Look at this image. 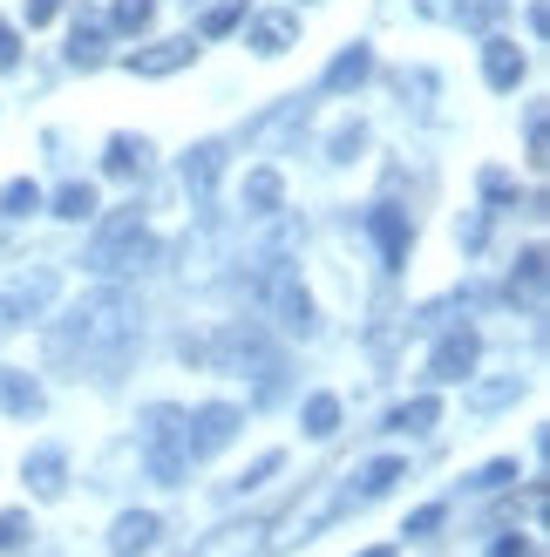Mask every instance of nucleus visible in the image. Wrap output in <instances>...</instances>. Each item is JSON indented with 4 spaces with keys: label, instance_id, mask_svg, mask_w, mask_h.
Here are the masks:
<instances>
[{
    "label": "nucleus",
    "instance_id": "f257e3e1",
    "mask_svg": "<svg viewBox=\"0 0 550 557\" xmlns=\"http://www.w3.org/2000/svg\"><path fill=\"white\" fill-rule=\"evenodd\" d=\"M136 333H143V306H136V293L102 286V293H89L82 306H68V313L48 326V360L68 368L75 381L82 374L116 381L129 347H136Z\"/></svg>",
    "mask_w": 550,
    "mask_h": 557
},
{
    "label": "nucleus",
    "instance_id": "f03ea898",
    "mask_svg": "<svg viewBox=\"0 0 550 557\" xmlns=\"http://www.w3.org/2000/svg\"><path fill=\"white\" fill-rule=\"evenodd\" d=\"M150 259H157V238L143 232V218H136V211H116V218L96 232V245H89V259H82V265L102 272V278H123V272H143Z\"/></svg>",
    "mask_w": 550,
    "mask_h": 557
},
{
    "label": "nucleus",
    "instance_id": "7ed1b4c3",
    "mask_svg": "<svg viewBox=\"0 0 550 557\" xmlns=\"http://www.w3.org/2000/svg\"><path fill=\"white\" fill-rule=\"evenodd\" d=\"M238 429H245V414H238L232 401H204V408H184L177 442H184L190 462H204V456H217V449H232Z\"/></svg>",
    "mask_w": 550,
    "mask_h": 557
},
{
    "label": "nucleus",
    "instance_id": "20e7f679",
    "mask_svg": "<svg viewBox=\"0 0 550 557\" xmlns=\"http://www.w3.org/2000/svg\"><path fill=\"white\" fill-rule=\"evenodd\" d=\"M198 360H217L225 374L259 368V374H265V395H272V374H279V360H272V347H265L259 326H225L217 341H198Z\"/></svg>",
    "mask_w": 550,
    "mask_h": 557
},
{
    "label": "nucleus",
    "instance_id": "39448f33",
    "mask_svg": "<svg viewBox=\"0 0 550 557\" xmlns=\"http://www.w3.org/2000/svg\"><path fill=\"white\" fill-rule=\"evenodd\" d=\"M476 354H483V341H476L470 326L442 333V341H435V354H428V381H470V374H476Z\"/></svg>",
    "mask_w": 550,
    "mask_h": 557
},
{
    "label": "nucleus",
    "instance_id": "423d86ee",
    "mask_svg": "<svg viewBox=\"0 0 550 557\" xmlns=\"http://www.w3.org/2000/svg\"><path fill=\"white\" fill-rule=\"evenodd\" d=\"M401 476H408V462H401V456H380V462H367L361 476H347V483H340V510H367L374 496H388Z\"/></svg>",
    "mask_w": 550,
    "mask_h": 557
},
{
    "label": "nucleus",
    "instance_id": "0eeeda50",
    "mask_svg": "<svg viewBox=\"0 0 550 557\" xmlns=\"http://www.w3.org/2000/svg\"><path fill=\"white\" fill-rule=\"evenodd\" d=\"M272 313H279V326H286V333H299V341H313V333H320V320H313V293L299 286L292 272L272 278Z\"/></svg>",
    "mask_w": 550,
    "mask_h": 557
},
{
    "label": "nucleus",
    "instance_id": "6e6552de",
    "mask_svg": "<svg viewBox=\"0 0 550 557\" xmlns=\"http://www.w3.org/2000/svg\"><path fill=\"white\" fill-rule=\"evenodd\" d=\"M198 62V35H171V41H157V48H136L129 54V75H177V69H190Z\"/></svg>",
    "mask_w": 550,
    "mask_h": 557
},
{
    "label": "nucleus",
    "instance_id": "1a4fd4ad",
    "mask_svg": "<svg viewBox=\"0 0 550 557\" xmlns=\"http://www.w3.org/2000/svg\"><path fill=\"white\" fill-rule=\"evenodd\" d=\"M157 537H163V517L157 510H123L116 523H109V557H143Z\"/></svg>",
    "mask_w": 550,
    "mask_h": 557
},
{
    "label": "nucleus",
    "instance_id": "9d476101",
    "mask_svg": "<svg viewBox=\"0 0 550 557\" xmlns=\"http://www.w3.org/2000/svg\"><path fill=\"white\" fill-rule=\"evenodd\" d=\"M367 232L380 238V259H388V272H401V265H408V245H415V225H408L395 205H374V211H367Z\"/></svg>",
    "mask_w": 550,
    "mask_h": 557
},
{
    "label": "nucleus",
    "instance_id": "9b49d317",
    "mask_svg": "<svg viewBox=\"0 0 550 557\" xmlns=\"http://www.w3.org/2000/svg\"><path fill=\"white\" fill-rule=\"evenodd\" d=\"M265 550V523L259 517H245V523H225V531H211L190 557H259Z\"/></svg>",
    "mask_w": 550,
    "mask_h": 557
},
{
    "label": "nucleus",
    "instance_id": "f8f14e48",
    "mask_svg": "<svg viewBox=\"0 0 550 557\" xmlns=\"http://www.w3.org/2000/svg\"><path fill=\"white\" fill-rule=\"evenodd\" d=\"M21 476H27V490H35V496H48V504H54V496L68 490V456L48 442V449H35V456H27V469H21Z\"/></svg>",
    "mask_w": 550,
    "mask_h": 557
},
{
    "label": "nucleus",
    "instance_id": "ddd939ff",
    "mask_svg": "<svg viewBox=\"0 0 550 557\" xmlns=\"http://www.w3.org/2000/svg\"><path fill=\"white\" fill-rule=\"evenodd\" d=\"M48 408V395H41V381L35 374H21V368H0V414H41Z\"/></svg>",
    "mask_w": 550,
    "mask_h": 557
},
{
    "label": "nucleus",
    "instance_id": "4468645a",
    "mask_svg": "<svg viewBox=\"0 0 550 557\" xmlns=\"http://www.w3.org/2000/svg\"><path fill=\"white\" fill-rule=\"evenodd\" d=\"M367 75H374V48H367V41H353L347 54H334V69H326L320 89H326V96H347V89H361Z\"/></svg>",
    "mask_w": 550,
    "mask_h": 557
},
{
    "label": "nucleus",
    "instance_id": "2eb2a0df",
    "mask_svg": "<svg viewBox=\"0 0 550 557\" xmlns=\"http://www.w3.org/2000/svg\"><path fill=\"white\" fill-rule=\"evenodd\" d=\"M483 75H489V89H516L524 82V48L516 41H483Z\"/></svg>",
    "mask_w": 550,
    "mask_h": 557
},
{
    "label": "nucleus",
    "instance_id": "dca6fc26",
    "mask_svg": "<svg viewBox=\"0 0 550 557\" xmlns=\"http://www.w3.org/2000/svg\"><path fill=\"white\" fill-rule=\"evenodd\" d=\"M217 177H225V144H198L184 157V190H190V198H211Z\"/></svg>",
    "mask_w": 550,
    "mask_h": 557
},
{
    "label": "nucleus",
    "instance_id": "f3484780",
    "mask_svg": "<svg viewBox=\"0 0 550 557\" xmlns=\"http://www.w3.org/2000/svg\"><path fill=\"white\" fill-rule=\"evenodd\" d=\"M252 48L265 54V62H272V54H286V48H299V14H259L252 21Z\"/></svg>",
    "mask_w": 550,
    "mask_h": 557
},
{
    "label": "nucleus",
    "instance_id": "a211bd4d",
    "mask_svg": "<svg viewBox=\"0 0 550 557\" xmlns=\"http://www.w3.org/2000/svg\"><path fill=\"white\" fill-rule=\"evenodd\" d=\"M510 299H524V313H543V252H537V245L516 259V272H510Z\"/></svg>",
    "mask_w": 550,
    "mask_h": 557
},
{
    "label": "nucleus",
    "instance_id": "6ab92c4d",
    "mask_svg": "<svg viewBox=\"0 0 550 557\" xmlns=\"http://www.w3.org/2000/svg\"><path fill=\"white\" fill-rule=\"evenodd\" d=\"M279 198H286V177L272 171V163L245 177V211H252V218H272V211H279Z\"/></svg>",
    "mask_w": 550,
    "mask_h": 557
},
{
    "label": "nucleus",
    "instance_id": "aec40b11",
    "mask_svg": "<svg viewBox=\"0 0 550 557\" xmlns=\"http://www.w3.org/2000/svg\"><path fill=\"white\" fill-rule=\"evenodd\" d=\"M143 171H150L143 136H109V177H143Z\"/></svg>",
    "mask_w": 550,
    "mask_h": 557
},
{
    "label": "nucleus",
    "instance_id": "412c9836",
    "mask_svg": "<svg viewBox=\"0 0 550 557\" xmlns=\"http://www.w3.org/2000/svg\"><path fill=\"white\" fill-rule=\"evenodd\" d=\"M48 299H54V272H48V265H41V272H21V278H14V293H8L14 313H41Z\"/></svg>",
    "mask_w": 550,
    "mask_h": 557
},
{
    "label": "nucleus",
    "instance_id": "4be33fe9",
    "mask_svg": "<svg viewBox=\"0 0 550 557\" xmlns=\"http://www.w3.org/2000/svg\"><path fill=\"white\" fill-rule=\"evenodd\" d=\"M435 422H442V401H435V395H415V401H401V408L388 414L395 435H422V429H435Z\"/></svg>",
    "mask_w": 550,
    "mask_h": 557
},
{
    "label": "nucleus",
    "instance_id": "5701e85b",
    "mask_svg": "<svg viewBox=\"0 0 550 557\" xmlns=\"http://www.w3.org/2000/svg\"><path fill=\"white\" fill-rule=\"evenodd\" d=\"M54 218H68V225L96 218V184H62V190H54Z\"/></svg>",
    "mask_w": 550,
    "mask_h": 557
},
{
    "label": "nucleus",
    "instance_id": "b1692460",
    "mask_svg": "<svg viewBox=\"0 0 550 557\" xmlns=\"http://www.w3.org/2000/svg\"><path fill=\"white\" fill-rule=\"evenodd\" d=\"M516 395H524V374H503V381H483V387H470V408H510Z\"/></svg>",
    "mask_w": 550,
    "mask_h": 557
},
{
    "label": "nucleus",
    "instance_id": "393cba45",
    "mask_svg": "<svg viewBox=\"0 0 550 557\" xmlns=\"http://www.w3.org/2000/svg\"><path fill=\"white\" fill-rule=\"evenodd\" d=\"M299 422H307V435H313V442H326V435L340 429V401H334V395H313V401H307V414H299Z\"/></svg>",
    "mask_w": 550,
    "mask_h": 557
},
{
    "label": "nucleus",
    "instance_id": "a878e982",
    "mask_svg": "<svg viewBox=\"0 0 550 557\" xmlns=\"http://www.w3.org/2000/svg\"><path fill=\"white\" fill-rule=\"evenodd\" d=\"M524 150H530L537 171L550 163V116H543V102H530V116H524Z\"/></svg>",
    "mask_w": 550,
    "mask_h": 557
},
{
    "label": "nucleus",
    "instance_id": "bb28decb",
    "mask_svg": "<svg viewBox=\"0 0 550 557\" xmlns=\"http://www.w3.org/2000/svg\"><path fill=\"white\" fill-rule=\"evenodd\" d=\"M150 21H157V0H116V14H109L116 35H143Z\"/></svg>",
    "mask_w": 550,
    "mask_h": 557
},
{
    "label": "nucleus",
    "instance_id": "cd10ccee",
    "mask_svg": "<svg viewBox=\"0 0 550 557\" xmlns=\"http://www.w3.org/2000/svg\"><path fill=\"white\" fill-rule=\"evenodd\" d=\"M68 62H75V69H102V27H96V21H82V27H75Z\"/></svg>",
    "mask_w": 550,
    "mask_h": 557
},
{
    "label": "nucleus",
    "instance_id": "c85d7f7f",
    "mask_svg": "<svg viewBox=\"0 0 550 557\" xmlns=\"http://www.w3.org/2000/svg\"><path fill=\"white\" fill-rule=\"evenodd\" d=\"M279 469H286V456H279V449H265V456H259L252 469H245L238 483H225V496H252V490H259L265 476H279Z\"/></svg>",
    "mask_w": 550,
    "mask_h": 557
},
{
    "label": "nucleus",
    "instance_id": "c756f323",
    "mask_svg": "<svg viewBox=\"0 0 550 557\" xmlns=\"http://www.w3.org/2000/svg\"><path fill=\"white\" fill-rule=\"evenodd\" d=\"M35 544V523H27V510H0V550H27Z\"/></svg>",
    "mask_w": 550,
    "mask_h": 557
},
{
    "label": "nucleus",
    "instance_id": "7c9ffc66",
    "mask_svg": "<svg viewBox=\"0 0 550 557\" xmlns=\"http://www.w3.org/2000/svg\"><path fill=\"white\" fill-rule=\"evenodd\" d=\"M0 211H8V218H27V211H41V190L27 184V177H14L8 190H0Z\"/></svg>",
    "mask_w": 550,
    "mask_h": 557
},
{
    "label": "nucleus",
    "instance_id": "2f4dec72",
    "mask_svg": "<svg viewBox=\"0 0 550 557\" xmlns=\"http://www.w3.org/2000/svg\"><path fill=\"white\" fill-rule=\"evenodd\" d=\"M361 150H367V129H361V123H347V129L334 136V144H326V163H353Z\"/></svg>",
    "mask_w": 550,
    "mask_h": 557
},
{
    "label": "nucleus",
    "instance_id": "473e14b6",
    "mask_svg": "<svg viewBox=\"0 0 550 557\" xmlns=\"http://www.w3.org/2000/svg\"><path fill=\"white\" fill-rule=\"evenodd\" d=\"M238 21H245V0H225V8H211V14H204V35H232Z\"/></svg>",
    "mask_w": 550,
    "mask_h": 557
},
{
    "label": "nucleus",
    "instance_id": "72a5a7b5",
    "mask_svg": "<svg viewBox=\"0 0 550 557\" xmlns=\"http://www.w3.org/2000/svg\"><path fill=\"white\" fill-rule=\"evenodd\" d=\"M510 476H516V462H489V469H476V476H470V490H476V496H489V490H503Z\"/></svg>",
    "mask_w": 550,
    "mask_h": 557
},
{
    "label": "nucleus",
    "instance_id": "f704fd0d",
    "mask_svg": "<svg viewBox=\"0 0 550 557\" xmlns=\"http://www.w3.org/2000/svg\"><path fill=\"white\" fill-rule=\"evenodd\" d=\"M21 69V35H14V21H0V75H14Z\"/></svg>",
    "mask_w": 550,
    "mask_h": 557
},
{
    "label": "nucleus",
    "instance_id": "c9c22d12",
    "mask_svg": "<svg viewBox=\"0 0 550 557\" xmlns=\"http://www.w3.org/2000/svg\"><path fill=\"white\" fill-rule=\"evenodd\" d=\"M483 238H489V211H470L462 218V252H483Z\"/></svg>",
    "mask_w": 550,
    "mask_h": 557
},
{
    "label": "nucleus",
    "instance_id": "e433bc0d",
    "mask_svg": "<svg viewBox=\"0 0 550 557\" xmlns=\"http://www.w3.org/2000/svg\"><path fill=\"white\" fill-rule=\"evenodd\" d=\"M442 517H449L442 504H428V510H415V517H408V531H401V537H428V531H442Z\"/></svg>",
    "mask_w": 550,
    "mask_h": 557
},
{
    "label": "nucleus",
    "instance_id": "4c0bfd02",
    "mask_svg": "<svg viewBox=\"0 0 550 557\" xmlns=\"http://www.w3.org/2000/svg\"><path fill=\"white\" fill-rule=\"evenodd\" d=\"M489 557H537V544H530L524 531H503V537H497V550H489Z\"/></svg>",
    "mask_w": 550,
    "mask_h": 557
},
{
    "label": "nucleus",
    "instance_id": "58836bf2",
    "mask_svg": "<svg viewBox=\"0 0 550 557\" xmlns=\"http://www.w3.org/2000/svg\"><path fill=\"white\" fill-rule=\"evenodd\" d=\"M54 14H62V0H27V27H48Z\"/></svg>",
    "mask_w": 550,
    "mask_h": 557
},
{
    "label": "nucleus",
    "instance_id": "ea45409f",
    "mask_svg": "<svg viewBox=\"0 0 550 557\" xmlns=\"http://www.w3.org/2000/svg\"><path fill=\"white\" fill-rule=\"evenodd\" d=\"M462 8V0H415V14H428V21H449Z\"/></svg>",
    "mask_w": 550,
    "mask_h": 557
},
{
    "label": "nucleus",
    "instance_id": "a19ab883",
    "mask_svg": "<svg viewBox=\"0 0 550 557\" xmlns=\"http://www.w3.org/2000/svg\"><path fill=\"white\" fill-rule=\"evenodd\" d=\"M483 190H489V198H510V190H516V184H510L503 171H483Z\"/></svg>",
    "mask_w": 550,
    "mask_h": 557
},
{
    "label": "nucleus",
    "instance_id": "79ce46f5",
    "mask_svg": "<svg viewBox=\"0 0 550 557\" xmlns=\"http://www.w3.org/2000/svg\"><path fill=\"white\" fill-rule=\"evenodd\" d=\"M14 320H21V313H14L8 299H0V341H8V333H14Z\"/></svg>",
    "mask_w": 550,
    "mask_h": 557
},
{
    "label": "nucleus",
    "instance_id": "37998d69",
    "mask_svg": "<svg viewBox=\"0 0 550 557\" xmlns=\"http://www.w3.org/2000/svg\"><path fill=\"white\" fill-rule=\"evenodd\" d=\"M361 557H395V550H388V544H380V550H361Z\"/></svg>",
    "mask_w": 550,
    "mask_h": 557
},
{
    "label": "nucleus",
    "instance_id": "c03bdc74",
    "mask_svg": "<svg viewBox=\"0 0 550 557\" xmlns=\"http://www.w3.org/2000/svg\"><path fill=\"white\" fill-rule=\"evenodd\" d=\"M184 8H190V0H184Z\"/></svg>",
    "mask_w": 550,
    "mask_h": 557
}]
</instances>
